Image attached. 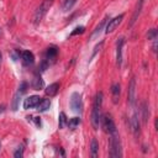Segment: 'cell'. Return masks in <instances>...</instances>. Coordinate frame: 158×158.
Wrapping results in <instances>:
<instances>
[{
	"mask_svg": "<svg viewBox=\"0 0 158 158\" xmlns=\"http://www.w3.org/2000/svg\"><path fill=\"white\" fill-rule=\"evenodd\" d=\"M106 20H107V16H106V17H105V19H102V21H101V22H100V23H99V25H98V26H96V28H95V31H94V32H93V37H94V36H96V35H99V33H100V31H101V30H102V27H104V25H105V23H106Z\"/></svg>",
	"mask_w": 158,
	"mask_h": 158,
	"instance_id": "obj_24",
	"label": "cell"
},
{
	"mask_svg": "<svg viewBox=\"0 0 158 158\" xmlns=\"http://www.w3.org/2000/svg\"><path fill=\"white\" fill-rule=\"evenodd\" d=\"M143 4H144V0H138L137 5H136V7H135L133 15H132V17H131V21H130V27H131V26H133V25H135V22L137 21V19H138V16H139V14H141V10H142Z\"/></svg>",
	"mask_w": 158,
	"mask_h": 158,
	"instance_id": "obj_13",
	"label": "cell"
},
{
	"mask_svg": "<svg viewBox=\"0 0 158 158\" xmlns=\"http://www.w3.org/2000/svg\"><path fill=\"white\" fill-rule=\"evenodd\" d=\"M0 147H1V144H0Z\"/></svg>",
	"mask_w": 158,
	"mask_h": 158,
	"instance_id": "obj_32",
	"label": "cell"
},
{
	"mask_svg": "<svg viewBox=\"0 0 158 158\" xmlns=\"http://www.w3.org/2000/svg\"><path fill=\"white\" fill-rule=\"evenodd\" d=\"M53 1H54V0H43V1L41 2V5L37 7V10H36V12H35V16H33V23H35L36 26L41 23V21H42L43 17L46 16L47 11H48L49 7L52 6Z\"/></svg>",
	"mask_w": 158,
	"mask_h": 158,
	"instance_id": "obj_3",
	"label": "cell"
},
{
	"mask_svg": "<svg viewBox=\"0 0 158 158\" xmlns=\"http://www.w3.org/2000/svg\"><path fill=\"white\" fill-rule=\"evenodd\" d=\"M80 118L79 117H73V118H70V120H68V126H69V128H75L77 126H79L80 125Z\"/></svg>",
	"mask_w": 158,
	"mask_h": 158,
	"instance_id": "obj_22",
	"label": "cell"
},
{
	"mask_svg": "<svg viewBox=\"0 0 158 158\" xmlns=\"http://www.w3.org/2000/svg\"><path fill=\"white\" fill-rule=\"evenodd\" d=\"M147 38L151 40V41L156 40V38H157V30H156V28H151V30H148V32H147Z\"/></svg>",
	"mask_w": 158,
	"mask_h": 158,
	"instance_id": "obj_25",
	"label": "cell"
},
{
	"mask_svg": "<svg viewBox=\"0 0 158 158\" xmlns=\"http://www.w3.org/2000/svg\"><path fill=\"white\" fill-rule=\"evenodd\" d=\"M22 156H23V147L20 146V147L14 152V157H15V158H21Z\"/></svg>",
	"mask_w": 158,
	"mask_h": 158,
	"instance_id": "obj_26",
	"label": "cell"
},
{
	"mask_svg": "<svg viewBox=\"0 0 158 158\" xmlns=\"http://www.w3.org/2000/svg\"><path fill=\"white\" fill-rule=\"evenodd\" d=\"M21 62L25 67H30L35 63V56L30 51H22L21 52Z\"/></svg>",
	"mask_w": 158,
	"mask_h": 158,
	"instance_id": "obj_11",
	"label": "cell"
},
{
	"mask_svg": "<svg viewBox=\"0 0 158 158\" xmlns=\"http://www.w3.org/2000/svg\"><path fill=\"white\" fill-rule=\"evenodd\" d=\"M101 47H102V42H100V43H99V44H98V46L94 48V53H93V57L96 54V52H98V51H100V48H101Z\"/></svg>",
	"mask_w": 158,
	"mask_h": 158,
	"instance_id": "obj_29",
	"label": "cell"
},
{
	"mask_svg": "<svg viewBox=\"0 0 158 158\" xmlns=\"http://www.w3.org/2000/svg\"><path fill=\"white\" fill-rule=\"evenodd\" d=\"M22 94L21 93H16L15 94V96H14V99H12V102H11V109L14 110V111H16L17 110V107H19V101H20V96H21Z\"/></svg>",
	"mask_w": 158,
	"mask_h": 158,
	"instance_id": "obj_21",
	"label": "cell"
},
{
	"mask_svg": "<svg viewBox=\"0 0 158 158\" xmlns=\"http://www.w3.org/2000/svg\"><path fill=\"white\" fill-rule=\"evenodd\" d=\"M49 106H51V99H42L37 105V110L40 112H44L49 109Z\"/></svg>",
	"mask_w": 158,
	"mask_h": 158,
	"instance_id": "obj_18",
	"label": "cell"
},
{
	"mask_svg": "<svg viewBox=\"0 0 158 158\" xmlns=\"http://www.w3.org/2000/svg\"><path fill=\"white\" fill-rule=\"evenodd\" d=\"M101 106H102V93L99 91L96 95H95V99H94V104H93V110H91V125L95 130L99 128L100 126V122H101V117H102V114H101Z\"/></svg>",
	"mask_w": 158,
	"mask_h": 158,
	"instance_id": "obj_1",
	"label": "cell"
},
{
	"mask_svg": "<svg viewBox=\"0 0 158 158\" xmlns=\"http://www.w3.org/2000/svg\"><path fill=\"white\" fill-rule=\"evenodd\" d=\"M130 126H131V131L133 132L135 137H137L138 133H139V118H138V112L137 111H135L133 115L131 116V118H130Z\"/></svg>",
	"mask_w": 158,
	"mask_h": 158,
	"instance_id": "obj_9",
	"label": "cell"
},
{
	"mask_svg": "<svg viewBox=\"0 0 158 158\" xmlns=\"http://www.w3.org/2000/svg\"><path fill=\"white\" fill-rule=\"evenodd\" d=\"M27 90V83H25V81H22L21 83V85L19 86V93H21V94H23L25 91Z\"/></svg>",
	"mask_w": 158,
	"mask_h": 158,
	"instance_id": "obj_28",
	"label": "cell"
},
{
	"mask_svg": "<svg viewBox=\"0 0 158 158\" xmlns=\"http://www.w3.org/2000/svg\"><path fill=\"white\" fill-rule=\"evenodd\" d=\"M123 43H125L123 37H120L116 42V65L117 67H121V64H122V47H123Z\"/></svg>",
	"mask_w": 158,
	"mask_h": 158,
	"instance_id": "obj_10",
	"label": "cell"
},
{
	"mask_svg": "<svg viewBox=\"0 0 158 158\" xmlns=\"http://www.w3.org/2000/svg\"><path fill=\"white\" fill-rule=\"evenodd\" d=\"M1 63H2V53L0 51V68H1Z\"/></svg>",
	"mask_w": 158,
	"mask_h": 158,
	"instance_id": "obj_31",
	"label": "cell"
},
{
	"mask_svg": "<svg viewBox=\"0 0 158 158\" xmlns=\"http://www.w3.org/2000/svg\"><path fill=\"white\" fill-rule=\"evenodd\" d=\"M31 86L35 90H41L43 88V80H42V78L40 75H35V78L31 81Z\"/></svg>",
	"mask_w": 158,
	"mask_h": 158,
	"instance_id": "obj_17",
	"label": "cell"
},
{
	"mask_svg": "<svg viewBox=\"0 0 158 158\" xmlns=\"http://www.w3.org/2000/svg\"><path fill=\"white\" fill-rule=\"evenodd\" d=\"M110 157L120 158L122 157V148H121V139L117 130H114L110 133Z\"/></svg>",
	"mask_w": 158,
	"mask_h": 158,
	"instance_id": "obj_2",
	"label": "cell"
},
{
	"mask_svg": "<svg viewBox=\"0 0 158 158\" xmlns=\"http://www.w3.org/2000/svg\"><path fill=\"white\" fill-rule=\"evenodd\" d=\"M127 101L131 106H135L136 104V78L132 77L128 84V90H127Z\"/></svg>",
	"mask_w": 158,
	"mask_h": 158,
	"instance_id": "obj_6",
	"label": "cell"
},
{
	"mask_svg": "<svg viewBox=\"0 0 158 158\" xmlns=\"http://www.w3.org/2000/svg\"><path fill=\"white\" fill-rule=\"evenodd\" d=\"M84 30H85V27H84V26H78V27H75V28H74V31L70 33V36H75V35H78V33L80 35V33H83V32H84Z\"/></svg>",
	"mask_w": 158,
	"mask_h": 158,
	"instance_id": "obj_27",
	"label": "cell"
},
{
	"mask_svg": "<svg viewBox=\"0 0 158 158\" xmlns=\"http://www.w3.org/2000/svg\"><path fill=\"white\" fill-rule=\"evenodd\" d=\"M120 94H121V86L118 83H114L111 85V96H112V102L117 104L120 100Z\"/></svg>",
	"mask_w": 158,
	"mask_h": 158,
	"instance_id": "obj_12",
	"label": "cell"
},
{
	"mask_svg": "<svg viewBox=\"0 0 158 158\" xmlns=\"http://www.w3.org/2000/svg\"><path fill=\"white\" fill-rule=\"evenodd\" d=\"M68 123V118L65 116L64 112H60L59 114V118H58V125H59V128H64Z\"/></svg>",
	"mask_w": 158,
	"mask_h": 158,
	"instance_id": "obj_20",
	"label": "cell"
},
{
	"mask_svg": "<svg viewBox=\"0 0 158 158\" xmlns=\"http://www.w3.org/2000/svg\"><path fill=\"white\" fill-rule=\"evenodd\" d=\"M69 105H70V109L75 114H81L83 112V100H81V95L77 91H74L72 95H70V99H69Z\"/></svg>",
	"mask_w": 158,
	"mask_h": 158,
	"instance_id": "obj_4",
	"label": "cell"
},
{
	"mask_svg": "<svg viewBox=\"0 0 158 158\" xmlns=\"http://www.w3.org/2000/svg\"><path fill=\"white\" fill-rule=\"evenodd\" d=\"M5 107H6V106H5L4 104H1V105H0V115H1V114L5 111Z\"/></svg>",
	"mask_w": 158,
	"mask_h": 158,
	"instance_id": "obj_30",
	"label": "cell"
},
{
	"mask_svg": "<svg viewBox=\"0 0 158 158\" xmlns=\"http://www.w3.org/2000/svg\"><path fill=\"white\" fill-rule=\"evenodd\" d=\"M98 151H99V144H98V141L95 138L91 139V143H90V152H91V157L95 158L98 156Z\"/></svg>",
	"mask_w": 158,
	"mask_h": 158,
	"instance_id": "obj_19",
	"label": "cell"
},
{
	"mask_svg": "<svg viewBox=\"0 0 158 158\" xmlns=\"http://www.w3.org/2000/svg\"><path fill=\"white\" fill-rule=\"evenodd\" d=\"M123 16H125V15L121 14V15H118V16H116V17L109 20V22H107V25H106V27H105V32H106V33H111V32L122 22Z\"/></svg>",
	"mask_w": 158,
	"mask_h": 158,
	"instance_id": "obj_7",
	"label": "cell"
},
{
	"mask_svg": "<svg viewBox=\"0 0 158 158\" xmlns=\"http://www.w3.org/2000/svg\"><path fill=\"white\" fill-rule=\"evenodd\" d=\"M41 100H42V98H40L38 95H31V96H28L23 100V109L28 110V109L37 107V105L40 104Z\"/></svg>",
	"mask_w": 158,
	"mask_h": 158,
	"instance_id": "obj_8",
	"label": "cell"
},
{
	"mask_svg": "<svg viewBox=\"0 0 158 158\" xmlns=\"http://www.w3.org/2000/svg\"><path fill=\"white\" fill-rule=\"evenodd\" d=\"M57 54H58V48L56 47V46H51V47H48L47 48V51H46V59L49 62V64L52 63V62H54V59L57 58Z\"/></svg>",
	"mask_w": 158,
	"mask_h": 158,
	"instance_id": "obj_14",
	"label": "cell"
},
{
	"mask_svg": "<svg viewBox=\"0 0 158 158\" xmlns=\"http://www.w3.org/2000/svg\"><path fill=\"white\" fill-rule=\"evenodd\" d=\"M75 2H77V0H64L63 6H62L63 11H69V10L73 7V5H74Z\"/></svg>",
	"mask_w": 158,
	"mask_h": 158,
	"instance_id": "obj_23",
	"label": "cell"
},
{
	"mask_svg": "<svg viewBox=\"0 0 158 158\" xmlns=\"http://www.w3.org/2000/svg\"><path fill=\"white\" fill-rule=\"evenodd\" d=\"M100 125L102 126V128H104V131H105L106 133H111L114 130H116L115 122H114L111 115H109V114H106V115H104V116L101 117Z\"/></svg>",
	"mask_w": 158,
	"mask_h": 158,
	"instance_id": "obj_5",
	"label": "cell"
},
{
	"mask_svg": "<svg viewBox=\"0 0 158 158\" xmlns=\"http://www.w3.org/2000/svg\"><path fill=\"white\" fill-rule=\"evenodd\" d=\"M58 90H59V83H52V84H49V85L44 89V93H46L47 96L52 98V96H56V95H57Z\"/></svg>",
	"mask_w": 158,
	"mask_h": 158,
	"instance_id": "obj_16",
	"label": "cell"
},
{
	"mask_svg": "<svg viewBox=\"0 0 158 158\" xmlns=\"http://www.w3.org/2000/svg\"><path fill=\"white\" fill-rule=\"evenodd\" d=\"M141 117H142V122L146 125L148 122L149 118V105L147 104V101H143L141 104Z\"/></svg>",
	"mask_w": 158,
	"mask_h": 158,
	"instance_id": "obj_15",
	"label": "cell"
}]
</instances>
